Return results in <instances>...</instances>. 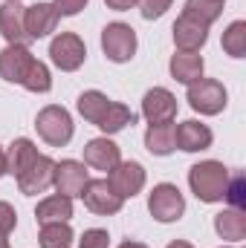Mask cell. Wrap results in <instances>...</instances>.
<instances>
[{"label":"cell","mask_w":246,"mask_h":248,"mask_svg":"<svg viewBox=\"0 0 246 248\" xmlns=\"http://www.w3.org/2000/svg\"><path fill=\"white\" fill-rule=\"evenodd\" d=\"M35 219H38V225H47V222H70L72 219V199L70 196H61V193L41 199L38 208H35Z\"/></svg>","instance_id":"cell-19"},{"label":"cell","mask_w":246,"mask_h":248,"mask_svg":"<svg viewBox=\"0 0 246 248\" xmlns=\"http://www.w3.org/2000/svg\"><path fill=\"white\" fill-rule=\"evenodd\" d=\"M75 107H78V113H81L84 122L99 124L102 122V116L107 113V107H110V98H107L105 93H99V90H87V93L78 95Z\"/></svg>","instance_id":"cell-23"},{"label":"cell","mask_w":246,"mask_h":248,"mask_svg":"<svg viewBox=\"0 0 246 248\" xmlns=\"http://www.w3.org/2000/svg\"><path fill=\"white\" fill-rule=\"evenodd\" d=\"M142 116L148 119V124L174 122V116H177V98H174V93H168L165 87L148 90L145 98H142Z\"/></svg>","instance_id":"cell-12"},{"label":"cell","mask_w":246,"mask_h":248,"mask_svg":"<svg viewBox=\"0 0 246 248\" xmlns=\"http://www.w3.org/2000/svg\"><path fill=\"white\" fill-rule=\"evenodd\" d=\"M119 248H148L145 243H136V240H127V243H122Z\"/></svg>","instance_id":"cell-36"},{"label":"cell","mask_w":246,"mask_h":248,"mask_svg":"<svg viewBox=\"0 0 246 248\" xmlns=\"http://www.w3.org/2000/svg\"><path fill=\"white\" fill-rule=\"evenodd\" d=\"M214 141L211 130L197 119H188L183 124H174V147H180L185 153H200V150H209Z\"/></svg>","instance_id":"cell-13"},{"label":"cell","mask_w":246,"mask_h":248,"mask_svg":"<svg viewBox=\"0 0 246 248\" xmlns=\"http://www.w3.org/2000/svg\"><path fill=\"white\" fill-rule=\"evenodd\" d=\"M23 12L26 9L20 3H15V0H6L0 6V35L6 38V44H29Z\"/></svg>","instance_id":"cell-17"},{"label":"cell","mask_w":246,"mask_h":248,"mask_svg":"<svg viewBox=\"0 0 246 248\" xmlns=\"http://www.w3.org/2000/svg\"><path fill=\"white\" fill-rule=\"evenodd\" d=\"M136 122V116L130 113V107H124L119 101H110V107H107V113L102 116V122L96 124L105 136H113V133H122L127 124Z\"/></svg>","instance_id":"cell-25"},{"label":"cell","mask_w":246,"mask_h":248,"mask_svg":"<svg viewBox=\"0 0 246 248\" xmlns=\"http://www.w3.org/2000/svg\"><path fill=\"white\" fill-rule=\"evenodd\" d=\"M122 162L119 156V147L107 139V136H99V139H90L84 144V165L93 168V170H113L116 165Z\"/></svg>","instance_id":"cell-15"},{"label":"cell","mask_w":246,"mask_h":248,"mask_svg":"<svg viewBox=\"0 0 246 248\" xmlns=\"http://www.w3.org/2000/svg\"><path fill=\"white\" fill-rule=\"evenodd\" d=\"M214 231L220 240H229V243H241L246 240V214L238 208H226L214 217Z\"/></svg>","instance_id":"cell-20"},{"label":"cell","mask_w":246,"mask_h":248,"mask_svg":"<svg viewBox=\"0 0 246 248\" xmlns=\"http://www.w3.org/2000/svg\"><path fill=\"white\" fill-rule=\"evenodd\" d=\"M90 0H53V6L58 9V15H64V17H72V15H78L84 6H87Z\"/></svg>","instance_id":"cell-33"},{"label":"cell","mask_w":246,"mask_h":248,"mask_svg":"<svg viewBox=\"0 0 246 248\" xmlns=\"http://www.w3.org/2000/svg\"><path fill=\"white\" fill-rule=\"evenodd\" d=\"M58 20H61V15H58V9L53 3H35V6H29L23 12V23H26L29 41H38V38L53 35L55 26H58Z\"/></svg>","instance_id":"cell-14"},{"label":"cell","mask_w":246,"mask_h":248,"mask_svg":"<svg viewBox=\"0 0 246 248\" xmlns=\"http://www.w3.org/2000/svg\"><path fill=\"white\" fill-rule=\"evenodd\" d=\"M15 3H20V0H15Z\"/></svg>","instance_id":"cell-38"},{"label":"cell","mask_w":246,"mask_h":248,"mask_svg":"<svg viewBox=\"0 0 246 248\" xmlns=\"http://www.w3.org/2000/svg\"><path fill=\"white\" fill-rule=\"evenodd\" d=\"M165 248H194L191 243H185V240H174V243H168Z\"/></svg>","instance_id":"cell-35"},{"label":"cell","mask_w":246,"mask_h":248,"mask_svg":"<svg viewBox=\"0 0 246 248\" xmlns=\"http://www.w3.org/2000/svg\"><path fill=\"white\" fill-rule=\"evenodd\" d=\"M81 199L87 205V211L99 214V217H113L119 214L124 205V199L110 187L107 179H87V185L81 190Z\"/></svg>","instance_id":"cell-6"},{"label":"cell","mask_w":246,"mask_h":248,"mask_svg":"<svg viewBox=\"0 0 246 248\" xmlns=\"http://www.w3.org/2000/svg\"><path fill=\"white\" fill-rule=\"evenodd\" d=\"M18 225V214L9 202H0V248H9V234Z\"/></svg>","instance_id":"cell-30"},{"label":"cell","mask_w":246,"mask_h":248,"mask_svg":"<svg viewBox=\"0 0 246 248\" xmlns=\"http://www.w3.org/2000/svg\"><path fill=\"white\" fill-rule=\"evenodd\" d=\"M29 93H50L53 90V75H50V66L44 61H32V66H29V72H26V78L20 81Z\"/></svg>","instance_id":"cell-28"},{"label":"cell","mask_w":246,"mask_h":248,"mask_svg":"<svg viewBox=\"0 0 246 248\" xmlns=\"http://www.w3.org/2000/svg\"><path fill=\"white\" fill-rule=\"evenodd\" d=\"M148 211L157 222H177L185 214V196L180 193V187L171 182H159L154 185L151 196H148Z\"/></svg>","instance_id":"cell-4"},{"label":"cell","mask_w":246,"mask_h":248,"mask_svg":"<svg viewBox=\"0 0 246 248\" xmlns=\"http://www.w3.org/2000/svg\"><path fill=\"white\" fill-rule=\"evenodd\" d=\"M107 3V9H113V12H127V9H133L139 0H105Z\"/></svg>","instance_id":"cell-34"},{"label":"cell","mask_w":246,"mask_h":248,"mask_svg":"<svg viewBox=\"0 0 246 248\" xmlns=\"http://www.w3.org/2000/svg\"><path fill=\"white\" fill-rule=\"evenodd\" d=\"M203 66H206L203 63V55H197V52H174L171 55V63H168L171 78L185 84V87L203 78Z\"/></svg>","instance_id":"cell-18"},{"label":"cell","mask_w":246,"mask_h":248,"mask_svg":"<svg viewBox=\"0 0 246 248\" xmlns=\"http://www.w3.org/2000/svg\"><path fill=\"white\" fill-rule=\"evenodd\" d=\"M188 185L191 193L200 199V202H223V193L229 185V168L223 162H214V159H206V162H197L191 170H188Z\"/></svg>","instance_id":"cell-1"},{"label":"cell","mask_w":246,"mask_h":248,"mask_svg":"<svg viewBox=\"0 0 246 248\" xmlns=\"http://www.w3.org/2000/svg\"><path fill=\"white\" fill-rule=\"evenodd\" d=\"M53 170H55V162H53L50 156L38 153V159H35L23 173L15 176V179H18V187H20V193H26V196H38V193L50 190V187H53Z\"/></svg>","instance_id":"cell-8"},{"label":"cell","mask_w":246,"mask_h":248,"mask_svg":"<svg viewBox=\"0 0 246 248\" xmlns=\"http://www.w3.org/2000/svg\"><path fill=\"white\" fill-rule=\"evenodd\" d=\"M183 15L200 20L203 26H211V23L223 15V0H185Z\"/></svg>","instance_id":"cell-26"},{"label":"cell","mask_w":246,"mask_h":248,"mask_svg":"<svg viewBox=\"0 0 246 248\" xmlns=\"http://www.w3.org/2000/svg\"><path fill=\"white\" fill-rule=\"evenodd\" d=\"M102 52L107 55V61L127 63L136 55V32H133V26H127L122 20L107 23L102 29Z\"/></svg>","instance_id":"cell-5"},{"label":"cell","mask_w":246,"mask_h":248,"mask_svg":"<svg viewBox=\"0 0 246 248\" xmlns=\"http://www.w3.org/2000/svg\"><path fill=\"white\" fill-rule=\"evenodd\" d=\"M223 52L229 58H244L246 55V20L229 23V29L223 32Z\"/></svg>","instance_id":"cell-27"},{"label":"cell","mask_w":246,"mask_h":248,"mask_svg":"<svg viewBox=\"0 0 246 248\" xmlns=\"http://www.w3.org/2000/svg\"><path fill=\"white\" fill-rule=\"evenodd\" d=\"M35 159H38L35 141H32V139H15V141L9 144V150H6V173H12V176L23 173Z\"/></svg>","instance_id":"cell-21"},{"label":"cell","mask_w":246,"mask_h":248,"mask_svg":"<svg viewBox=\"0 0 246 248\" xmlns=\"http://www.w3.org/2000/svg\"><path fill=\"white\" fill-rule=\"evenodd\" d=\"M3 173H6V150L0 147V176H3Z\"/></svg>","instance_id":"cell-37"},{"label":"cell","mask_w":246,"mask_h":248,"mask_svg":"<svg viewBox=\"0 0 246 248\" xmlns=\"http://www.w3.org/2000/svg\"><path fill=\"white\" fill-rule=\"evenodd\" d=\"M171 3L174 0H139V9H142L145 20H157V17H162L171 9Z\"/></svg>","instance_id":"cell-32"},{"label":"cell","mask_w":246,"mask_h":248,"mask_svg":"<svg viewBox=\"0 0 246 248\" xmlns=\"http://www.w3.org/2000/svg\"><path fill=\"white\" fill-rule=\"evenodd\" d=\"M145 147L154 156H171L174 147V122H159V124H148L145 133Z\"/></svg>","instance_id":"cell-22"},{"label":"cell","mask_w":246,"mask_h":248,"mask_svg":"<svg viewBox=\"0 0 246 248\" xmlns=\"http://www.w3.org/2000/svg\"><path fill=\"white\" fill-rule=\"evenodd\" d=\"M226 87L214 78H200L194 84H188V104L191 110H197L200 116H217L226 110Z\"/></svg>","instance_id":"cell-3"},{"label":"cell","mask_w":246,"mask_h":248,"mask_svg":"<svg viewBox=\"0 0 246 248\" xmlns=\"http://www.w3.org/2000/svg\"><path fill=\"white\" fill-rule=\"evenodd\" d=\"M72 228L70 222H47L38 231V243L41 248H72Z\"/></svg>","instance_id":"cell-24"},{"label":"cell","mask_w":246,"mask_h":248,"mask_svg":"<svg viewBox=\"0 0 246 248\" xmlns=\"http://www.w3.org/2000/svg\"><path fill=\"white\" fill-rule=\"evenodd\" d=\"M145 168L139 162H119L110 173H107V182L110 187L122 196V199H133L142 187H145Z\"/></svg>","instance_id":"cell-10"},{"label":"cell","mask_w":246,"mask_h":248,"mask_svg":"<svg viewBox=\"0 0 246 248\" xmlns=\"http://www.w3.org/2000/svg\"><path fill=\"white\" fill-rule=\"evenodd\" d=\"M35 130H38V136H41L47 144L64 147V144H70V139H72V133H75V124H72L70 110H64L58 104H47V107L35 116Z\"/></svg>","instance_id":"cell-2"},{"label":"cell","mask_w":246,"mask_h":248,"mask_svg":"<svg viewBox=\"0 0 246 248\" xmlns=\"http://www.w3.org/2000/svg\"><path fill=\"white\" fill-rule=\"evenodd\" d=\"M78 248H110V237H107V231H102V228H90V231L81 234Z\"/></svg>","instance_id":"cell-31"},{"label":"cell","mask_w":246,"mask_h":248,"mask_svg":"<svg viewBox=\"0 0 246 248\" xmlns=\"http://www.w3.org/2000/svg\"><path fill=\"white\" fill-rule=\"evenodd\" d=\"M209 41V26H203L200 20L194 17H185L180 15L177 23H174V44L180 52H200Z\"/></svg>","instance_id":"cell-16"},{"label":"cell","mask_w":246,"mask_h":248,"mask_svg":"<svg viewBox=\"0 0 246 248\" xmlns=\"http://www.w3.org/2000/svg\"><path fill=\"white\" fill-rule=\"evenodd\" d=\"M87 165L75 162V159H64L55 162V170H53V187L61 193V196H81V190L87 185Z\"/></svg>","instance_id":"cell-9"},{"label":"cell","mask_w":246,"mask_h":248,"mask_svg":"<svg viewBox=\"0 0 246 248\" xmlns=\"http://www.w3.org/2000/svg\"><path fill=\"white\" fill-rule=\"evenodd\" d=\"M50 58L61 72H75L87 58V46L75 32H61L50 44Z\"/></svg>","instance_id":"cell-7"},{"label":"cell","mask_w":246,"mask_h":248,"mask_svg":"<svg viewBox=\"0 0 246 248\" xmlns=\"http://www.w3.org/2000/svg\"><path fill=\"white\" fill-rule=\"evenodd\" d=\"M223 199L229 202V208H238V211H244L246 208V179H244V173L229 176V185H226Z\"/></svg>","instance_id":"cell-29"},{"label":"cell","mask_w":246,"mask_h":248,"mask_svg":"<svg viewBox=\"0 0 246 248\" xmlns=\"http://www.w3.org/2000/svg\"><path fill=\"white\" fill-rule=\"evenodd\" d=\"M32 52L26 44H9L3 52H0V78L9 81V84H20L32 66Z\"/></svg>","instance_id":"cell-11"}]
</instances>
